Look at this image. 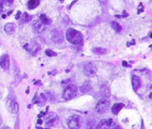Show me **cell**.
Segmentation results:
<instances>
[{
	"label": "cell",
	"mask_w": 152,
	"mask_h": 129,
	"mask_svg": "<svg viewBox=\"0 0 152 129\" xmlns=\"http://www.w3.org/2000/svg\"><path fill=\"white\" fill-rule=\"evenodd\" d=\"M66 38L70 43H71L73 45H79L83 42V36H82L81 32H79L78 30L71 29V28L67 30Z\"/></svg>",
	"instance_id": "cell-1"
},
{
	"label": "cell",
	"mask_w": 152,
	"mask_h": 129,
	"mask_svg": "<svg viewBox=\"0 0 152 129\" xmlns=\"http://www.w3.org/2000/svg\"><path fill=\"white\" fill-rule=\"evenodd\" d=\"M77 92H78V89L75 85L70 84L65 88V90L63 92V98L65 100H71L77 95Z\"/></svg>",
	"instance_id": "cell-2"
},
{
	"label": "cell",
	"mask_w": 152,
	"mask_h": 129,
	"mask_svg": "<svg viewBox=\"0 0 152 129\" xmlns=\"http://www.w3.org/2000/svg\"><path fill=\"white\" fill-rule=\"evenodd\" d=\"M109 105H110V104H109L108 100H106V99H101L97 103V104L95 106V110H96L97 113L102 114V113H105L108 109Z\"/></svg>",
	"instance_id": "cell-3"
},
{
	"label": "cell",
	"mask_w": 152,
	"mask_h": 129,
	"mask_svg": "<svg viewBox=\"0 0 152 129\" xmlns=\"http://www.w3.org/2000/svg\"><path fill=\"white\" fill-rule=\"evenodd\" d=\"M82 120L78 115H73L68 119V126L70 128H79L81 125Z\"/></svg>",
	"instance_id": "cell-4"
},
{
	"label": "cell",
	"mask_w": 152,
	"mask_h": 129,
	"mask_svg": "<svg viewBox=\"0 0 152 129\" xmlns=\"http://www.w3.org/2000/svg\"><path fill=\"white\" fill-rule=\"evenodd\" d=\"M51 39L55 44H61L63 43L64 37H63V33L61 30H53L51 32Z\"/></svg>",
	"instance_id": "cell-5"
},
{
	"label": "cell",
	"mask_w": 152,
	"mask_h": 129,
	"mask_svg": "<svg viewBox=\"0 0 152 129\" xmlns=\"http://www.w3.org/2000/svg\"><path fill=\"white\" fill-rule=\"evenodd\" d=\"M96 72V67L92 63H86L84 65V73L86 76H93Z\"/></svg>",
	"instance_id": "cell-6"
},
{
	"label": "cell",
	"mask_w": 152,
	"mask_h": 129,
	"mask_svg": "<svg viewBox=\"0 0 152 129\" xmlns=\"http://www.w3.org/2000/svg\"><path fill=\"white\" fill-rule=\"evenodd\" d=\"M0 66L4 70L9 69V67H10V57H9L8 54L5 53L0 57Z\"/></svg>",
	"instance_id": "cell-7"
},
{
	"label": "cell",
	"mask_w": 152,
	"mask_h": 129,
	"mask_svg": "<svg viewBox=\"0 0 152 129\" xmlns=\"http://www.w3.org/2000/svg\"><path fill=\"white\" fill-rule=\"evenodd\" d=\"M45 28H46V24H44L41 21H36L32 25V29H33V30H34L35 33H41V32H43L45 30Z\"/></svg>",
	"instance_id": "cell-8"
},
{
	"label": "cell",
	"mask_w": 152,
	"mask_h": 129,
	"mask_svg": "<svg viewBox=\"0 0 152 129\" xmlns=\"http://www.w3.org/2000/svg\"><path fill=\"white\" fill-rule=\"evenodd\" d=\"M100 93L101 95L104 97V98H109L110 96V89H109V86L106 84H103L101 85V88H100Z\"/></svg>",
	"instance_id": "cell-9"
},
{
	"label": "cell",
	"mask_w": 152,
	"mask_h": 129,
	"mask_svg": "<svg viewBox=\"0 0 152 129\" xmlns=\"http://www.w3.org/2000/svg\"><path fill=\"white\" fill-rule=\"evenodd\" d=\"M131 83H132L133 90H134V91H137V90L140 88V85H141V80H140L139 76L133 75L132 78H131Z\"/></svg>",
	"instance_id": "cell-10"
},
{
	"label": "cell",
	"mask_w": 152,
	"mask_h": 129,
	"mask_svg": "<svg viewBox=\"0 0 152 129\" xmlns=\"http://www.w3.org/2000/svg\"><path fill=\"white\" fill-rule=\"evenodd\" d=\"M57 122H58V118H57V116L54 114V113H52L48 119H47V121H46V124H47V125L48 126H53V125H55L56 124H57Z\"/></svg>",
	"instance_id": "cell-11"
},
{
	"label": "cell",
	"mask_w": 152,
	"mask_h": 129,
	"mask_svg": "<svg viewBox=\"0 0 152 129\" xmlns=\"http://www.w3.org/2000/svg\"><path fill=\"white\" fill-rule=\"evenodd\" d=\"M14 30H15V27L13 23H7L4 27V30L7 34H12Z\"/></svg>",
	"instance_id": "cell-12"
},
{
	"label": "cell",
	"mask_w": 152,
	"mask_h": 129,
	"mask_svg": "<svg viewBox=\"0 0 152 129\" xmlns=\"http://www.w3.org/2000/svg\"><path fill=\"white\" fill-rule=\"evenodd\" d=\"M91 88H92V86H91L89 81H86V82L84 83V84L80 87V91L83 92V93H86V92H88Z\"/></svg>",
	"instance_id": "cell-13"
},
{
	"label": "cell",
	"mask_w": 152,
	"mask_h": 129,
	"mask_svg": "<svg viewBox=\"0 0 152 129\" xmlns=\"http://www.w3.org/2000/svg\"><path fill=\"white\" fill-rule=\"evenodd\" d=\"M40 49H41V47H40V45H39V44H37V43H33L32 45H30V49H28V50H29L31 54H35L37 51H39V50H40Z\"/></svg>",
	"instance_id": "cell-14"
},
{
	"label": "cell",
	"mask_w": 152,
	"mask_h": 129,
	"mask_svg": "<svg viewBox=\"0 0 152 129\" xmlns=\"http://www.w3.org/2000/svg\"><path fill=\"white\" fill-rule=\"evenodd\" d=\"M124 104H122V103H118V104H115L113 106H112V112H113V114H115V115H117L123 108H124Z\"/></svg>",
	"instance_id": "cell-15"
},
{
	"label": "cell",
	"mask_w": 152,
	"mask_h": 129,
	"mask_svg": "<svg viewBox=\"0 0 152 129\" xmlns=\"http://www.w3.org/2000/svg\"><path fill=\"white\" fill-rule=\"evenodd\" d=\"M39 3H40L39 0H29V2H28V8L30 10H33V9H35L39 5Z\"/></svg>",
	"instance_id": "cell-16"
},
{
	"label": "cell",
	"mask_w": 152,
	"mask_h": 129,
	"mask_svg": "<svg viewBox=\"0 0 152 129\" xmlns=\"http://www.w3.org/2000/svg\"><path fill=\"white\" fill-rule=\"evenodd\" d=\"M110 25H111V27H112V29L116 31V32H120L121 30H122V26L120 25V24H118L117 22H114V21H112L111 23H110Z\"/></svg>",
	"instance_id": "cell-17"
},
{
	"label": "cell",
	"mask_w": 152,
	"mask_h": 129,
	"mask_svg": "<svg viewBox=\"0 0 152 129\" xmlns=\"http://www.w3.org/2000/svg\"><path fill=\"white\" fill-rule=\"evenodd\" d=\"M19 111V105L16 102L12 101V104H11V109H10V112H12L13 114H17Z\"/></svg>",
	"instance_id": "cell-18"
},
{
	"label": "cell",
	"mask_w": 152,
	"mask_h": 129,
	"mask_svg": "<svg viewBox=\"0 0 152 129\" xmlns=\"http://www.w3.org/2000/svg\"><path fill=\"white\" fill-rule=\"evenodd\" d=\"M106 51V50L105 49H102V48H94V49H92V52L95 53V54H98V55L105 54Z\"/></svg>",
	"instance_id": "cell-19"
},
{
	"label": "cell",
	"mask_w": 152,
	"mask_h": 129,
	"mask_svg": "<svg viewBox=\"0 0 152 129\" xmlns=\"http://www.w3.org/2000/svg\"><path fill=\"white\" fill-rule=\"evenodd\" d=\"M22 15V21L24 22V23H28L30 19H31V17L27 13V12H24L23 14H21Z\"/></svg>",
	"instance_id": "cell-20"
},
{
	"label": "cell",
	"mask_w": 152,
	"mask_h": 129,
	"mask_svg": "<svg viewBox=\"0 0 152 129\" xmlns=\"http://www.w3.org/2000/svg\"><path fill=\"white\" fill-rule=\"evenodd\" d=\"M40 21L43 22L44 24H50V20L45 14H41L40 15Z\"/></svg>",
	"instance_id": "cell-21"
},
{
	"label": "cell",
	"mask_w": 152,
	"mask_h": 129,
	"mask_svg": "<svg viewBox=\"0 0 152 129\" xmlns=\"http://www.w3.org/2000/svg\"><path fill=\"white\" fill-rule=\"evenodd\" d=\"M114 124V122L112 119H108V120H104V125L106 126H112Z\"/></svg>",
	"instance_id": "cell-22"
},
{
	"label": "cell",
	"mask_w": 152,
	"mask_h": 129,
	"mask_svg": "<svg viewBox=\"0 0 152 129\" xmlns=\"http://www.w3.org/2000/svg\"><path fill=\"white\" fill-rule=\"evenodd\" d=\"M45 53H46V55H47V56H50V57H51V56H55V55H56V53H55V52H54L53 50H50V49L46 50Z\"/></svg>",
	"instance_id": "cell-23"
},
{
	"label": "cell",
	"mask_w": 152,
	"mask_h": 129,
	"mask_svg": "<svg viewBox=\"0 0 152 129\" xmlns=\"http://www.w3.org/2000/svg\"><path fill=\"white\" fill-rule=\"evenodd\" d=\"M11 104H12V100H10V99H8V101H7V103H6V105H7V108L10 111V109H11Z\"/></svg>",
	"instance_id": "cell-24"
},
{
	"label": "cell",
	"mask_w": 152,
	"mask_h": 129,
	"mask_svg": "<svg viewBox=\"0 0 152 129\" xmlns=\"http://www.w3.org/2000/svg\"><path fill=\"white\" fill-rule=\"evenodd\" d=\"M21 14H22V12H21L20 10H18L17 13H16V15H15V18H16V19H19V18L21 17Z\"/></svg>",
	"instance_id": "cell-25"
},
{
	"label": "cell",
	"mask_w": 152,
	"mask_h": 129,
	"mask_svg": "<svg viewBox=\"0 0 152 129\" xmlns=\"http://www.w3.org/2000/svg\"><path fill=\"white\" fill-rule=\"evenodd\" d=\"M122 64H123L124 66H127H127H129V64H127L126 61H123V62H122Z\"/></svg>",
	"instance_id": "cell-26"
},
{
	"label": "cell",
	"mask_w": 152,
	"mask_h": 129,
	"mask_svg": "<svg viewBox=\"0 0 152 129\" xmlns=\"http://www.w3.org/2000/svg\"><path fill=\"white\" fill-rule=\"evenodd\" d=\"M6 2H7L8 4H12V3H13V0H6Z\"/></svg>",
	"instance_id": "cell-27"
},
{
	"label": "cell",
	"mask_w": 152,
	"mask_h": 129,
	"mask_svg": "<svg viewBox=\"0 0 152 129\" xmlns=\"http://www.w3.org/2000/svg\"><path fill=\"white\" fill-rule=\"evenodd\" d=\"M127 13L126 12V11H124V13H123V17H127Z\"/></svg>",
	"instance_id": "cell-28"
},
{
	"label": "cell",
	"mask_w": 152,
	"mask_h": 129,
	"mask_svg": "<svg viewBox=\"0 0 152 129\" xmlns=\"http://www.w3.org/2000/svg\"><path fill=\"white\" fill-rule=\"evenodd\" d=\"M42 123H43V122H42V120H40V119H39V120L37 121V124H41Z\"/></svg>",
	"instance_id": "cell-29"
},
{
	"label": "cell",
	"mask_w": 152,
	"mask_h": 129,
	"mask_svg": "<svg viewBox=\"0 0 152 129\" xmlns=\"http://www.w3.org/2000/svg\"><path fill=\"white\" fill-rule=\"evenodd\" d=\"M41 84V82H40V81H38V82H35V84H36V85H37V84Z\"/></svg>",
	"instance_id": "cell-30"
},
{
	"label": "cell",
	"mask_w": 152,
	"mask_h": 129,
	"mask_svg": "<svg viewBox=\"0 0 152 129\" xmlns=\"http://www.w3.org/2000/svg\"><path fill=\"white\" fill-rule=\"evenodd\" d=\"M1 124H2V118H1V116H0V126H1Z\"/></svg>",
	"instance_id": "cell-31"
}]
</instances>
